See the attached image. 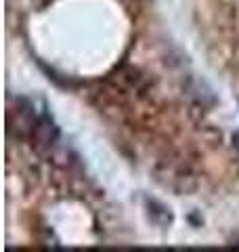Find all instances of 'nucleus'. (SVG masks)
Instances as JSON below:
<instances>
[{
  "instance_id": "f257e3e1",
  "label": "nucleus",
  "mask_w": 239,
  "mask_h": 252,
  "mask_svg": "<svg viewBox=\"0 0 239 252\" xmlns=\"http://www.w3.org/2000/svg\"><path fill=\"white\" fill-rule=\"evenodd\" d=\"M59 137V130L55 128V124L49 120V118H42V120H38L34 130H31V141L36 143V147H51L55 141Z\"/></svg>"
},
{
  "instance_id": "f03ea898",
  "label": "nucleus",
  "mask_w": 239,
  "mask_h": 252,
  "mask_svg": "<svg viewBox=\"0 0 239 252\" xmlns=\"http://www.w3.org/2000/svg\"><path fill=\"white\" fill-rule=\"evenodd\" d=\"M233 145H235V149L239 152V132H235V135H233Z\"/></svg>"
}]
</instances>
